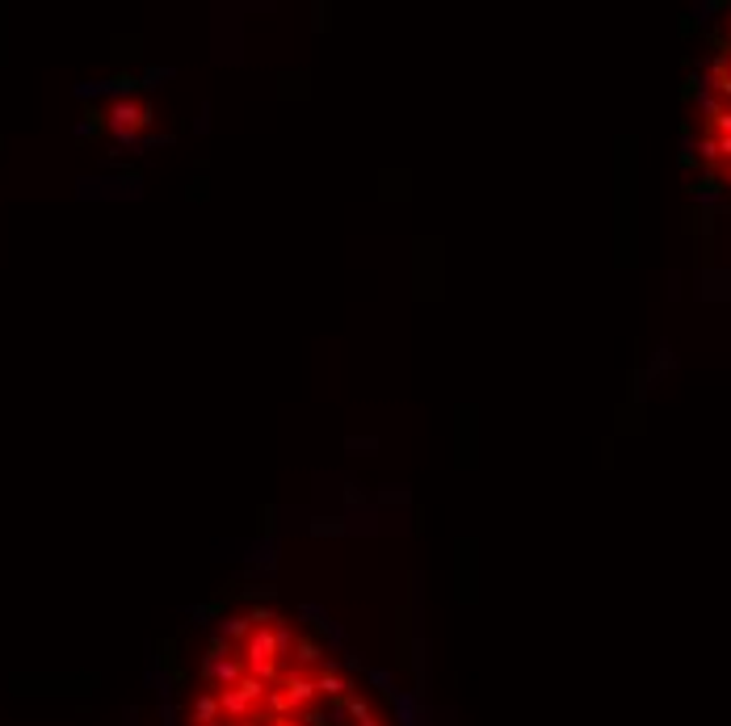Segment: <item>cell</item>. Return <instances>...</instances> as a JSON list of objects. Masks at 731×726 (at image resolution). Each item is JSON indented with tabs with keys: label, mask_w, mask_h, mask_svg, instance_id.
<instances>
[{
	"label": "cell",
	"mask_w": 731,
	"mask_h": 726,
	"mask_svg": "<svg viewBox=\"0 0 731 726\" xmlns=\"http://www.w3.org/2000/svg\"><path fill=\"white\" fill-rule=\"evenodd\" d=\"M147 122H151V105H139L131 97L110 105V135H122V131L139 135V126H147Z\"/></svg>",
	"instance_id": "6da1fadb"
},
{
	"label": "cell",
	"mask_w": 731,
	"mask_h": 726,
	"mask_svg": "<svg viewBox=\"0 0 731 726\" xmlns=\"http://www.w3.org/2000/svg\"><path fill=\"white\" fill-rule=\"evenodd\" d=\"M294 663L299 668H316V663H324V642L311 634L299 638V646H294Z\"/></svg>",
	"instance_id": "7a4b0ae2"
},
{
	"label": "cell",
	"mask_w": 731,
	"mask_h": 726,
	"mask_svg": "<svg viewBox=\"0 0 731 726\" xmlns=\"http://www.w3.org/2000/svg\"><path fill=\"white\" fill-rule=\"evenodd\" d=\"M698 151H702V160H706V164H715V160H723V156H719V139H702V143H698Z\"/></svg>",
	"instance_id": "3957f363"
},
{
	"label": "cell",
	"mask_w": 731,
	"mask_h": 726,
	"mask_svg": "<svg viewBox=\"0 0 731 726\" xmlns=\"http://www.w3.org/2000/svg\"><path fill=\"white\" fill-rule=\"evenodd\" d=\"M710 122H715V131H719V135H731V109H719Z\"/></svg>",
	"instance_id": "277c9868"
},
{
	"label": "cell",
	"mask_w": 731,
	"mask_h": 726,
	"mask_svg": "<svg viewBox=\"0 0 731 726\" xmlns=\"http://www.w3.org/2000/svg\"><path fill=\"white\" fill-rule=\"evenodd\" d=\"M719 156H727V160H731V135H719Z\"/></svg>",
	"instance_id": "5b68a950"
}]
</instances>
